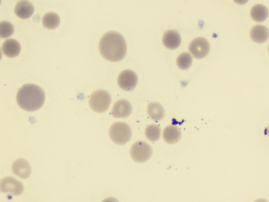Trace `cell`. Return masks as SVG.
<instances>
[{
    "mask_svg": "<svg viewBox=\"0 0 269 202\" xmlns=\"http://www.w3.org/2000/svg\"><path fill=\"white\" fill-rule=\"evenodd\" d=\"M109 134L115 144L124 145L131 139L132 132L131 127L125 122H118L110 128Z\"/></svg>",
    "mask_w": 269,
    "mask_h": 202,
    "instance_id": "cell-3",
    "label": "cell"
},
{
    "mask_svg": "<svg viewBox=\"0 0 269 202\" xmlns=\"http://www.w3.org/2000/svg\"></svg>",
    "mask_w": 269,
    "mask_h": 202,
    "instance_id": "cell-25",
    "label": "cell"
},
{
    "mask_svg": "<svg viewBox=\"0 0 269 202\" xmlns=\"http://www.w3.org/2000/svg\"><path fill=\"white\" fill-rule=\"evenodd\" d=\"M161 134V128L157 125H151L146 129V137L152 142H157L160 138Z\"/></svg>",
    "mask_w": 269,
    "mask_h": 202,
    "instance_id": "cell-20",
    "label": "cell"
},
{
    "mask_svg": "<svg viewBox=\"0 0 269 202\" xmlns=\"http://www.w3.org/2000/svg\"><path fill=\"white\" fill-rule=\"evenodd\" d=\"M34 12L33 4L28 1H20L16 4L15 12L22 19H28L31 17Z\"/></svg>",
    "mask_w": 269,
    "mask_h": 202,
    "instance_id": "cell-13",
    "label": "cell"
},
{
    "mask_svg": "<svg viewBox=\"0 0 269 202\" xmlns=\"http://www.w3.org/2000/svg\"><path fill=\"white\" fill-rule=\"evenodd\" d=\"M250 14L253 20L261 22L267 19L269 15V11L265 5L258 4L254 6L251 10Z\"/></svg>",
    "mask_w": 269,
    "mask_h": 202,
    "instance_id": "cell-17",
    "label": "cell"
},
{
    "mask_svg": "<svg viewBox=\"0 0 269 202\" xmlns=\"http://www.w3.org/2000/svg\"><path fill=\"white\" fill-rule=\"evenodd\" d=\"M193 63L192 55L188 53H183L179 55L177 59V65L183 71L187 70L191 67Z\"/></svg>",
    "mask_w": 269,
    "mask_h": 202,
    "instance_id": "cell-19",
    "label": "cell"
},
{
    "mask_svg": "<svg viewBox=\"0 0 269 202\" xmlns=\"http://www.w3.org/2000/svg\"><path fill=\"white\" fill-rule=\"evenodd\" d=\"M111 95L105 90H96L91 95L89 103L90 108L97 113H105L111 105Z\"/></svg>",
    "mask_w": 269,
    "mask_h": 202,
    "instance_id": "cell-4",
    "label": "cell"
},
{
    "mask_svg": "<svg viewBox=\"0 0 269 202\" xmlns=\"http://www.w3.org/2000/svg\"><path fill=\"white\" fill-rule=\"evenodd\" d=\"M267 133L268 134V135L269 136V126L268 127V128L267 129Z\"/></svg>",
    "mask_w": 269,
    "mask_h": 202,
    "instance_id": "cell-24",
    "label": "cell"
},
{
    "mask_svg": "<svg viewBox=\"0 0 269 202\" xmlns=\"http://www.w3.org/2000/svg\"><path fill=\"white\" fill-rule=\"evenodd\" d=\"M45 100V90L32 84L23 85L16 95L18 105L27 112H35L40 109L44 105Z\"/></svg>",
    "mask_w": 269,
    "mask_h": 202,
    "instance_id": "cell-2",
    "label": "cell"
},
{
    "mask_svg": "<svg viewBox=\"0 0 269 202\" xmlns=\"http://www.w3.org/2000/svg\"><path fill=\"white\" fill-rule=\"evenodd\" d=\"M254 202H268L265 199H259L255 200Z\"/></svg>",
    "mask_w": 269,
    "mask_h": 202,
    "instance_id": "cell-23",
    "label": "cell"
},
{
    "mask_svg": "<svg viewBox=\"0 0 269 202\" xmlns=\"http://www.w3.org/2000/svg\"><path fill=\"white\" fill-rule=\"evenodd\" d=\"M15 28L13 24L9 21H3L0 24V37L7 39L13 35Z\"/></svg>",
    "mask_w": 269,
    "mask_h": 202,
    "instance_id": "cell-21",
    "label": "cell"
},
{
    "mask_svg": "<svg viewBox=\"0 0 269 202\" xmlns=\"http://www.w3.org/2000/svg\"><path fill=\"white\" fill-rule=\"evenodd\" d=\"M148 112L149 117L156 121H160L164 117V109L161 104L157 102H151L149 104Z\"/></svg>",
    "mask_w": 269,
    "mask_h": 202,
    "instance_id": "cell-16",
    "label": "cell"
},
{
    "mask_svg": "<svg viewBox=\"0 0 269 202\" xmlns=\"http://www.w3.org/2000/svg\"><path fill=\"white\" fill-rule=\"evenodd\" d=\"M102 202H119V201L113 197H110L104 200Z\"/></svg>",
    "mask_w": 269,
    "mask_h": 202,
    "instance_id": "cell-22",
    "label": "cell"
},
{
    "mask_svg": "<svg viewBox=\"0 0 269 202\" xmlns=\"http://www.w3.org/2000/svg\"><path fill=\"white\" fill-rule=\"evenodd\" d=\"M118 82L121 89L127 91H131L136 87L138 77L135 72L126 70L120 73Z\"/></svg>",
    "mask_w": 269,
    "mask_h": 202,
    "instance_id": "cell-7",
    "label": "cell"
},
{
    "mask_svg": "<svg viewBox=\"0 0 269 202\" xmlns=\"http://www.w3.org/2000/svg\"><path fill=\"white\" fill-rule=\"evenodd\" d=\"M15 175L22 179H27L32 173L31 167L28 161L24 159H17L12 166Z\"/></svg>",
    "mask_w": 269,
    "mask_h": 202,
    "instance_id": "cell-10",
    "label": "cell"
},
{
    "mask_svg": "<svg viewBox=\"0 0 269 202\" xmlns=\"http://www.w3.org/2000/svg\"><path fill=\"white\" fill-rule=\"evenodd\" d=\"M59 15L54 12H49L42 18V23L44 27L47 29H53L57 28L60 24Z\"/></svg>",
    "mask_w": 269,
    "mask_h": 202,
    "instance_id": "cell-18",
    "label": "cell"
},
{
    "mask_svg": "<svg viewBox=\"0 0 269 202\" xmlns=\"http://www.w3.org/2000/svg\"><path fill=\"white\" fill-rule=\"evenodd\" d=\"M132 158L138 163L148 161L152 155L151 146L144 142H137L132 146L130 151Z\"/></svg>",
    "mask_w": 269,
    "mask_h": 202,
    "instance_id": "cell-5",
    "label": "cell"
},
{
    "mask_svg": "<svg viewBox=\"0 0 269 202\" xmlns=\"http://www.w3.org/2000/svg\"><path fill=\"white\" fill-rule=\"evenodd\" d=\"M181 42L179 33L174 29L167 30L163 36V44L169 50H176L180 46Z\"/></svg>",
    "mask_w": 269,
    "mask_h": 202,
    "instance_id": "cell-11",
    "label": "cell"
},
{
    "mask_svg": "<svg viewBox=\"0 0 269 202\" xmlns=\"http://www.w3.org/2000/svg\"><path fill=\"white\" fill-rule=\"evenodd\" d=\"M0 190L3 193H9L18 196L23 192V184L12 177H4L0 182Z\"/></svg>",
    "mask_w": 269,
    "mask_h": 202,
    "instance_id": "cell-8",
    "label": "cell"
},
{
    "mask_svg": "<svg viewBox=\"0 0 269 202\" xmlns=\"http://www.w3.org/2000/svg\"><path fill=\"white\" fill-rule=\"evenodd\" d=\"M210 49V45L209 41L202 37L194 39L189 46V52L194 58L197 59L206 57L209 53Z\"/></svg>",
    "mask_w": 269,
    "mask_h": 202,
    "instance_id": "cell-6",
    "label": "cell"
},
{
    "mask_svg": "<svg viewBox=\"0 0 269 202\" xmlns=\"http://www.w3.org/2000/svg\"><path fill=\"white\" fill-rule=\"evenodd\" d=\"M163 138L165 142L170 144L178 143L181 138L180 129L174 125L167 126L164 130Z\"/></svg>",
    "mask_w": 269,
    "mask_h": 202,
    "instance_id": "cell-14",
    "label": "cell"
},
{
    "mask_svg": "<svg viewBox=\"0 0 269 202\" xmlns=\"http://www.w3.org/2000/svg\"><path fill=\"white\" fill-rule=\"evenodd\" d=\"M126 41L120 33L110 31L102 36L99 50L102 56L112 62H118L123 59L127 53Z\"/></svg>",
    "mask_w": 269,
    "mask_h": 202,
    "instance_id": "cell-1",
    "label": "cell"
},
{
    "mask_svg": "<svg viewBox=\"0 0 269 202\" xmlns=\"http://www.w3.org/2000/svg\"><path fill=\"white\" fill-rule=\"evenodd\" d=\"M21 50L20 43L12 39L6 40L2 46L3 54L10 58L17 57L20 54Z\"/></svg>",
    "mask_w": 269,
    "mask_h": 202,
    "instance_id": "cell-12",
    "label": "cell"
},
{
    "mask_svg": "<svg viewBox=\"0 0 269 202\" xmlns=\"http://www.w3.org/2000/svg\"><path fill=\"white\" fill-rule=\"evenodd\" d=\"M250 35L254 42L257 43H263L269 38V30L264 26L256 25L251 30Z\"/></svg>",
    "mask_w": 269,
    "mask_h": 202,
    "instance_id": "cell-15",
    "label": "cell"
},
{
    "mask_svg": "<svg viewBox=\"0 0 269 202\" xmlns=\"http://www.w3.org/2000/svg\"><path fill=\"white\" fill-rule=\"evenodd\" d=\"M131 103L126 100H120L115 103L112 110V115L116 118H125L132 113Z\"/></svg>",
    "mask_w": 269,
    "mask_h": 202,
    "instance_id": "cell-9",
    "label": "cell"
}]
</instances>
